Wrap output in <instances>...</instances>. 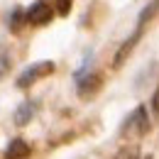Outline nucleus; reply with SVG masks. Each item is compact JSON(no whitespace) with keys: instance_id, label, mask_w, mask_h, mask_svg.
<instances>
[{"instance_id":"1","label":"nucleus","mask_w":159,"mask_h":159,"mask_svg":"<svg viewBox=\"0 0 159 159\" xmlns=\"http://www.w3.org/2000/svg\"><path fill=\"white\" fill-rule=\"evenodd\" d=\"M54 74V61H39V64H32L30 69H25L20 76H17V88H30L34 81L44 79Z\"/></svg>"},{"instance_id":"2","label":"nucleus","mask_w":159,"mask_h":159,"mask_svg":"<svg viewBox=\"0 0 159 159\" xmlns=\"http://www.w3.org/2000/svg\"><path fill=\"white\" fill-rule=\"evenodd\" d=\"M130 130H135L137 135H147V132H149V115H147V105H137V108H135V113L125 120L122 132H130Z\"/></svg>"},{"instance_id":"3","label":"nucleus","mask_w":159,"mask_h":159,"mask_svg":"<svg viewBox=\"0 0 159 159\" xmlns=\"http://www.w3.org/2000/svg\"><path fill=\"white\" fill-rule=\"evenodd\" d=\"M52 17H54V10H52V5H49L47 0H37V2L27 10V25L42 27V25H49Z\"/></svg>"},{"instance_id":"4","label":"nucleus","mask_w":159,"mask_h":159,"mask_svg":"<svg viewBox=\"0 0 159 159\" xmlns=\"http://www.w3.org/2000/svg\"><path fill=\"white\" fill-rule=\"evenodd\" d=\"M100 86H103V76H100V74H88V76L79 79L76 93H79L81 100H88V98H93V96L100 91Z\"/></svg>"},{"instance_id":"5","label":"nucleus","mask_w":159,"mask_h":159,"mask_svg":"<svg viewBox=\"0 0 159 159\" xmlns=\"http://www.w3.org/2000/svg\"><path fill=\"white\" fill-rule=\"evenodd\" d=\"M139 37H142V30H135V34L130 37V39H125L122 44H120V49H118V54H115V59H113V69H120L122 64H125V59L132 54V49H135V44L139 42Z\"/></svg>"},{"instance_id":"6","label":"nucleus","mask_w":159,"mask_h":159,"mask_svg":"<svg viewBox=\"0 0 159 159\" xmlns=\"http://www.w3.org/2000/svg\"><path fill=\"white\" fill-rule=\"evenodd\" d=\"M30 154V144L25 139H12L5 149V159H25Z\"/></svg>"},{"instance_id":"7","label":"nucleus","mask_w":159,"mask_h":159,"mask_svg":"<svg viewBox=\"0 0 159 159\" xmlns=\"http://www.w3.org/2000/svg\"><path fill=\"white\" fill-rule=\"evenodd\" d=\"M34 118V103H30V100H27V103H22L20 108H17V110H15V125H30V120Z\"/></svg>"},{"instance_id":"8","label":"nucleus","mask_w":159,"mask_h":159,"mask_svg":"<svg viewBox=\"0 0 159 159\" xmlns=\"http://www.w3.org/2000/svg\"><path fill=\"white\" fill-rule=\"evenodd\" d=\"M157 10H159V0H152V2H147V5L142 7V12H139V17H137V27L139 30H144V25L157 15Z\"/></svg>"},{"instance_id":"9","label":"nucleus","mask_w":159,"mask_h":159,"mask_svg":"<svg viewBox=\"0 0 159 159\" xmlns=\"http://www.w3.org/2000/svg\"><path fill=\"white\" fill-rule=\"evenodd\" d=\"M22 25H27V12H25L22 7H15L12 15H10V27H12V32H20Z\"/></svg>"},{"instance_id":"10","label":"nucleus","mask_w":159,"mask_h":159,"mask_svg":"<svg viewBox=\"0 0 159 159\" xmlns=\"http://www.w3.org/2000/svg\"><path fill=\"white\" fill-rule=\"evenodd\" d=\"M115 159H139V147L137 144H125L115 154Z\"/></svg>"},{"instance_id":"11","label":"nucleus","mask_w":159,"mask_h":159,"mask_svg":"<svg viewBox=\"0 0 159 159\" xmlns=\"http://www.w3.org/2000/svg\"><path fill=\"white\" fill-rule=\"evenodd\" d=\"M71 2H74V0H54V7H57V15H61V17H66V15L71 12Z\"/></svg>"},{"instance_id":"12","label":"nucleus","mask_w":159,"mask_h":159,"mask_svg":"<svg viewBox=\"0 0 159 159\" xmlns=\"http://www.w3.org/2000/svg\"><path fill=\"white\" fill-rule=\"evenodd\" d=\"M7 71H10V54L2 52V54H0V79H2Z\"/></svg>"},{"instance_id":"13","label":"nucleus","mask_w":159,"mask_h":159,"mask_svg":"<svg viewBox=\"0 0 159 159\" xmlns=\"http://www.w3.org/2000/svg\"><path fill=\"white\" fill-rule=\"evenodd\" d=\"M152 108H154V113H159V86L154 91V98H152Z\"/></svg>"},{"instance_id":"14","label":"nucleus","mask_w":159,"mask_h":159,"mask_svg":"<svg viewBox=\"0 0 159 159\" xmlns=\"http://www.w3.org/2000/svg\"><path fill=\"white\" fill-rule=\"evenodd\" d=\"M147 159H152V157H147Z\"/></svg>"}]
</instances>
